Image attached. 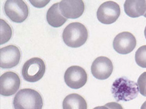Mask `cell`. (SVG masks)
Segmentation results:
<instances>
[{"label": "cell", "mask_w": 146, "mask_h": 109, "mask_svg": "<svg viewBox=\"0 0 146 109\" xmlns=\"http://www.w3.org/2000/svg\"><path fill=\"white\" fill-rule=\"evenodd\" d=\"M144 35H145V37L146 39V27H145V30H144Z\"/></svg>", "instance_id": "23"}, {"label": "cell", "mask_w": 146, "mask_h": 109, "mask_svg": "<svg viewBox=\"0 0 146 109\" xmlns=\"http://www.w3.org/2000/svg\"><path fill=\"white\" fill-rule=\"evenodd\" d=\"M1 44L8 42L12 35V30L11 26L3 19L1 20Z\"/></svg>", "instance_id": "16"}, {"label": "cell", "mask_w": 146, "mask_h": 109, "mask_svg": "<svg viewBox=\"0 0 146 109\" xmlns=\"http://www.w3.org/2000/svg\"><path fill=\"white\" fill-rule=\"evenodd\" d=\"M59 9L64 17L76 19L83 15L85 4L82 0H63L59 3Z\"/></svg>", "instance_id": "9"}, {"label": "cell", "mask_w": 146, "mask_h": 109, "mask_svg": "<svg viewBox=\"0 0 146 109\" xmlns=\"http://www.w3.org/2000/svg\"><path fill=\"white\" fill-rule=\"evenodd\" d=\"M91 70L94 78L99 80L107 79L112 74L113 63L107 57L99 56L93 61Z\"/></svg>", "instance_id": "10"}, {"label": "cell", "mask_w": 146, "mask_h": 109, "mask_svg": "<svg viewBox=\"0 0 146 109\" xmlns=\"http://www.w3.org/2000/svg\"><path fill=\"white\" fill-rule=\"evenodd\" d=\"M121 14L119 4L112 1L102 4L98 9L97 18L99 22L104 24H111L116 22Z\"/></svg>", "instance_id": "6"}, {"label": "cell", "mask_w": 146, "mask_h": 109, "mask_svg": "<svg viewBox=\"0 0 146 109\" xmlns=\"http://www.w3.org/2000/svg\"><path fill=\"white\" fill-rule=\"evenodd\" d=\"M139 92L138 84L126 77L116 79L111 86V93L117 102L133 100L138 97Z\"/></svg>", "instance_id": "1"}, {"label": "cell", "mask_w": 146, "mask_h": 109, "mask_svg": "<svg viewBox=\"0 0 146 109\" xmlns=\"http://www.w3.org/2000/svg\"><path fill=\"white\" fill-rule=\"evenodd\" d=\"M144 17H145V18H146V12H145V14H144Z\"/></svg>", "instance_id": "24"}, {"label": "cell", "mask_w": 146, "mask_h": 109, "mask_svg": "<svg viewBox=\"0 0 146 109\" xmlns=\"http://www.w3.org/2000/svg\"><path fill=\"white\" fill-rule=\"evenodd\" d=\"M93 109H110L108 107H106V106H98L94 108Z\"/></svg>", "instance_id": "21"}, {"label": "cell", "mask_w": 146, "mask_h": 109, "mask_svg": "<svg viewBox=\"0 0 146 109\" xmlns=\"http://www.w3.org/2000/svg\"><path fill=\"white\" fill-rule=\"evenodd\" d=\"M19 76L13 72H7L1 76V95L9 97L14 95L20 89Z\"/></svg>", "instance_id": "11"}, {"label": "cell", "mask_w": 146, "mask_h": 109, "mask_svg": "<svg viewBox=\"0 0 146 109\" xmlns=\"http://www.w3.org/2000/svg\"><path fill=\"white\" fill-rule=\"evenodd\" d=\"M4 10L6 16L12 21L21 23L29 15V8L22 0H7L4 4Z\"/></svg>", "instance_id": "5"}, {"label": "cell", "mask_w": 146, "mask_h": 109, "mask_svg": "<svg viewBox=\"0 0 146 109\" xmlns=\"http://www.w3.org/2000/svg\"><path fill=\"white\" fill-rule=\"evenodd\" d=\"M141 109H146V101L143 104V105L141 106Z\"/></svg>", "instance_id": "22"}, {"label": "cell", "mask_w": 146, "mask_h": 109, "mask_svg": "<svg viewBox=\"0 0 146 109\" xmlns=\"http://www.w3.org/2000/svg\"><path fill=\"white\" fill-rule=\"evenodd\" d=\"M46 20L48 24L53 27H59L63 26L67 21L59 9V3H55L50 7L46 13Z\"/></svg>", "instance_id": "14"}, {"label": "cell", "mask_w": 146, "mask_h": 109, "mask_svg": "<svg viewBox=\"0 0 146 109\" xmlns=\"http://www.w3.org/2000/svg\"><path fill=\"white\" fill-rule=\"evenodd\" d=\"M43 106L41 95L37 91L31 89L20 90L13 101L14 109H42Z\"/></svg>", "instance_id": "3"}, {"label": "cell", "mask_w": 146, "mask_h": 109, "mask_svg": "<svg viewBox=\"0 0 146 109\" xmlns=\"http://www.w3.org/2000/svg\"><path fill=\"white\" fill-rule=\"evenodd\" d=\"M63 109H87V103L80 95L72 93L64 99Z\"/></svg>", "instance_id": "15"}, {"label": "cell", "mask_w": 146, "mask_h": 109, "mask_svg": "<svg viewBox=\"0 0 146 109\" xmlns=\"http://www.w3.org/2000/svg\"><path fill=\"white\" fill-rule=\"evenodd\" d=\"M124 11L131 18H138L144 15L146 12L145 0H127L124 4Z\"/></svg>", "instance_id": "13"}, {"label": "cell", "mask_w": 146, "mask_h": 109, "mask_svg": "<svg viewBox=\"0 0 146 109\" xmlns=\"http://www.w3.org/2000/svg\"><path fill=\"white\" fill-rule=\"evenodd\" d=\"M105 106L108 107L110 109H124L121 104H118L116 102H108V103L106 104Z\"/></svg>", "instance_id": "20"}, {"label": "cell", "mask_w": 146, "mask_h": 109, "mask_svg": "<svg viewBox=\"0 0 146 109\" xmlns=\"http://www.w3.org/2000/svg\"><path fill=\"white\" fill-rule=\"evenodd\" d=\"M66 84L72 89H79L85 85L88 75L83 68L78 66H72L66 70L64 75Z\"/></svg>", "instance_id": "7"}, {"label": "cell", "mask_w": 146, "mask_h": 109, "mask_svg": "<svg viewBox=\"0 0 146 109\" xmlns=\"http://www.w3.org/2000/svg\"><path fill=\"white\" fill-rule=\"evenodd\" d=\"M88 37V30L86 27L78 22L68 24L62 33L63 42L68 47L77 48L83 45Z\"/></svg>", "instance_id": "2"}, {"label": "cell", "mask_w": 146, "mask_h": 109, "mask_svg": "<svg viewBox=\"0 0 146 109\" xmlns=\"http://www.w3.org/2000/svg\"><path fill=\"white\" fill-rule=\"evenodd\" d=\"M145 97H146V89H145Z\"/></svg>", "instance_id": "25"}, {"label": "cell", "mask_w": 146, "mask_h": 109, "mask_svg": "<svg viewBox=\"0 0 146 109\" xmlns=\"http://www.w3.org/2000/svg\"><path fill=\"white\" fill-rule=\"evenodd\" d=\"M135 61L139 67L146 68V45L140 47L135 53Z\"/></svg>", "instance_id": "17"}, {"label": "cell", "mask_w": 146, "mask_h": 109, "mask_svg": "<svg viewBox=\"0 0 146 109\" xmlns=\"http://www.w3.org/2000/svg\"><path fill=\"white\" fill-rule=\"evenodd\" d=\"M46 71V66L41 58L35 57L27 60L22 68L23 79L30 83H35L42 79Z\"/></svg>", "instance_id": "4"}, {"label": "cell", "mask_w": 146, "mask_h": 109, "mask_svg": "<svg viewBox=\"0 0 146 109\" xmlns=\"http://www.w3.org/2000/svg\"><path fill=\"white\" fill-rule=\"evenodd\" d=\"M49 1H50L49 0V1H32V0H30L29 1V2H31V3L36 8H42L43 7L46 5V4H48V3H49Z\"/></svg>", "instance_id": "19"}, {"label": "cell", "mask_w": 146, "mask_h": 109, "mask_svg": "<svg viewBox=\"0 0 146 109\" xmlns=\"http://www.w3.org/2000/svg\"><path fill=\"white\" fill-rule=\"evenodd\" d=\"M139 87V90L141 94L145 97V92L146 89V72L143 73L138 79L137 83Z\"/></svg>", "instance_id": "18"}, {"label": "cell", "mask_w": 146, "mask_h": 109, "mask_svg": "<svg viewBox=\"0 0 146 109\" xmlns=\"http://www.w3.org/2000/svg\"><path fill=\"white\" fill-rule=\"evenodd\" d=\"M136 45V39L134 35L128 32L117 34L113 40V46L118 53L126 54L133 51Z\"/></svg>", "instance_id": "8"}, {"label": "cell", "mask_w": 146, "mask_h": 109, "mask_svg": "<svg viewBox=\"0 0 146 109\" xmlns=\"http://www.w3.org/2000/svg\"><path fill=\"white\" fill-rule=\"evenodd\" d=\"M1 67L2 69H12L17 66L21 59L20 49L15 45H10L0 49Z\"/></svg>", "instance_id": "12"}]
</instances>
